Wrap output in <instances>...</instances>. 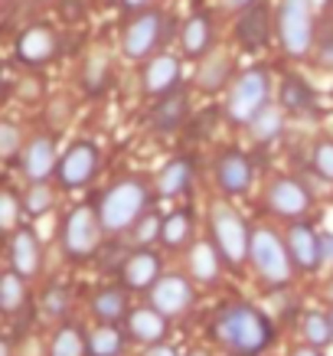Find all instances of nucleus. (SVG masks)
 <instances>
[{"mask_svg":"<svg viewBox=\"0 0 333 356\" xmlns=\"http://www.w3.org/2000/svg\"><path fill=\"white\" fill-rule=\"evenodd\" d=\"M213 337L232 356H258L268 350L275 340V327L265 314L252 307V304H226L216 314L213 321Z\"/></svg>","mask_w":333,"mask_h":356,"instance_id":"nucleus-1","label":"nucleus"},{"mask_svg":"<svg viewBox=\"0 0 333 356\" xmlns=\"http://www.w3.org/2000/svg\"><path fill=\"white\" fill-rule=\"evenodd\" d=\"M151 203V190L140 177H124L118 184H111L101 203H98V216L105 232H128L144 219V209Z\"/></svg>","mask_w":333,"mask_h":356,"instance_id":"nucleus-2","label":"nucleus"},{"mask_svg":"<svg viewBox=\"0 0 333 356\" xmlns=\"http://www.w3.org/2000/svg\"><path fill=\"white\" fill-rule=\"evenodd\" d=\"M268 95H271V82L268 72L261 65H252L242 76H236L232 88L226 98V118L232 124H252V121L268 108Z\"/></svg>","mask_w":333,"mask_h":356,"instance_id":"nucleus-3","label":"nucleus"},{"mask_svg":"<svg viewBox=\"0 0 333 356\" xmlns=\"http://www.w3.org/2000/svg\"><path fill=\"white\" fill-rule=\"evenodd\" d=\"M209 222H213V242L219 248L222 261L238 268L248 259V252H252V232H248V226L242 222V216H238L236 209L226 203L209 209Z\"/></svg>","mask_w":333,"mask_h":356,"instance_id":"nucleus-4","label":"nucleus"},{"mask_svg":"<svg viewBox=\"0 0 333 356\" xmlns=\"http://www.w3.org/2000/svg\"><path fill=\"white\" fill-rule=\"evenodd\" d=\"M101 216H98L92 206H76L63 222V248L72 261H88L101 248Z\"/></svg>","mask_w":333,"mask_h":356,"instance_id":"nucleus-5","label":"nucleus"},{"mask_svg":"<svg viewBox=\"0 0 333 356\" xmlns=\"http://www.w3.org/2000/svg\"><path fill=\"white\" fill-rule=\"evenodd\" d=\"M278 40L281 49L294 59H304L311 53L314 40V23H311V0H281L278 7Z\"/></svg>","mask_w":333,"mask_h":356,"instance_id":"nucleus-6","label":"nucleus"},{"mask_svg":"<svg viewBox=\"0 0 333 356\" xmlns=\"http://www.w3.org/2000/svg\"><path fill=\"white\" fill-rule=\"evenodd\" d=\"M248 261L255 265L258 278L265 284H288L291 281V261L288 248L271 229H252V252Z\"/></svg>","mask_w":333,"mask_h":356,"instance_id":"nucleus-7","label":"nucleus"},{"mask_svg":"<svg viewBox=\"0 0 333 356\" xmlns=\"http://www.w3.org/2000/svg\"><path fill=\"white\" fill-rule=\"evenodd\" d=\"M163 36V13L161 10H140L134 20L124 26V40H121V46H124V56L128 59H147V56L154 53V46L161 43Z\"/></svg>","mask_w":333,"mask_h":356,"instance_id":"nucleus-8","label":"nucleus"},{"mask_svg":"<svg viewBox=\"0 0 333 356\" xmlns=\"http://www.w3.org/2000/svg\"><path fill=\"white\" fill-rule=\"evenodd\" d=\"M196 304L193 281L183 275H163L151 291V307L163 314V317H180Z\"/></svg>","mask_w":333,"mask_h":356,"instance_id":"nucleus-9","label":"nucleus"},{"mask_svg":"<svg viewBox=\"0 0 333 356\" xmlns=\"http://www.w3.org/2000/svg\"><path fill=\"white\" fill-rule=\"evenodd\" d=\"M288 255L291 261L298 265V268L304 271H317L323 265V232H317V229L311 226V222H291L288 229Z\"/></svg>","mask_w":333,"mask_h":356,"instance_id":"nucleus-10","label":"nucleus"},{"mask_svg":"<svg viewBox=\"0 0 333 356\" xmlns=\"http://www.w3.org/2000/svg\"><path fill=\"white\" fill-rule=\"evenodd\" d=\"M59 184L63 186H86L98 173V147L92 140H76L59 161Z\"/></svg>","mask_w":333,"mask_h":356,"instance_id":"nucleus-11","label":"nucleus"},{"mask_svg":"<svg viewBox=\"0 0 333 356\" xmlns=\"http://www.w3.org/2000/svg\"><path fill=\"white\" fill-rule=\"evenodd\" d=\"M161 268H163V261L157 252L138 248V252H131L128 259L121 261V284L128 291H154V284L163 278Z\"/></svg>","mask_w":333,"mask_h":356,"instance_id":"nucleus-12","label":"nucleus"},{"mask_svg":"<svg viewBox=\"0 0 333 356\" xmlns=\"http://www.w3.org/2000/svg\"><path fill=\"white\" fill-rule=\"evenodd\" d=\"M56 53H59V40L49 26H26V30L17 36V46H13V56L17 63L23 65H46L53 63Z\"/></svg>","mask_w":333,"mask_h":356,"instance_id":"nucleus-13","label":"nucleus"},{"mask_svg":"<svg viewBox=\"0 0 333 356\" xmlns=\"http://www.w3.org/2000/svg\"><path fill=\"white\" fill-rule=\"evenodd\" d=\"M268 206H271V213L301 222V216H307V209H311V193H307L298 180L278 177V180H271V186H268Z\"/></svg>","mask_w":333,"mask_h":356,"instance_id":"nucleus-14","label":"nucleus"},{"mask_svg":"<svg viewBox=\"0 0 333 356\" xmlns=\"http://www.w3.org/2000/svg\"><path fill=\"white\" fill-rule=\"evenodd\" d=\"M236 40L242 49H261L271 40V10L265 0H255L245 13H238Z\"/></svg>","mask_w":333,"mask_h":356,"instance_id":"nucleus-15","label":"nucleus"},{"mask_svg":"<svg viewBox=\"0 0 333 356\" xmlns=\"http://www.w3.org/2000/svg\"><path fill=\"white\" fill-rule=\"evenodd\" d=\"M216 180L219 190L229 196H242L252 186V161L242 151H222L216 161Z\"/></svg>","mask_w":333,"mask_h":356,"instance_id":"nucleus-16","label":"nucleus"},{"mask_svg":"<svg viewBox=\"0 0 333 356\" xmlns=\"http://www.w3.org/2000/svg\"><path fill=\"white\" fill-rule=\"evenodd\" d=\"M10 268L23 278H33L43 268V245H40V236L33 229H17L10 236Z\"/></svg>","mask_w":333,"mask_h":356,"instance_id":"nucleus-17","label":"nucleus"},{"mask_svg":"<svg viewBox=\"0 0 333 356\" xmlns=\"http://www.w3.org/2000/svg\"><path fill=\"white\" fill-rule=\"evenodd\" d=\"M23 173L30 177L33 184H43L46 177H53V170H59V161H56V140L40 134L26 144L23 151Z\"/></svg>","mask_w":333,"mask_h":356,"instance_id":"nucleus-18","label":"nucleus"},{"mask_svg":"<svg viewBox=\"0 0 333 356\" xmlns=\"http://www.w3.org/2000/svg\"><path fill=\"white\" fill-rule=\"evenodd\" d=\"M177 86H180V63L167 53L154 56L144 69V92L154 98H167L177 92Z\"/></svg>","mask_w":333,"mask_h":356,"instance_id":"nucleus-19","label":"nucleus"},{"mask_svg":"<svg viewBox=\"0 0 333 356\" xmlns=\"http://www.w3.org/2000/svg\"><path fill=\"white\" fill-rule=\"evenodd\" d=\"M167 327H170V324H167V317H163L157 307H138V311H131L128 321H124V330H128L131 340L147 343V346L163 343Z\"/></svg>","mask_w":333,"mask_h":356,"instance_id":"nucleus-20","label":"nucleus"},{"mask_svg":"<svg viewBox=\"0 0 333 356\" xmlns=\"http://www.w3.org/2000/svg\"><path fill=\"white\" fill-rule=\"evenodd\" d=\"M190 98H186V92H173V95L167 98H157V105L151 108V128L154 131H177L186 121V115H190Z\"/></svg>","mask_w":333,"mask_h":356,"instance_id":"nucleus-21","label":"nucleus"},{"mask_svg":"<svg viewBox=\"0 0 333 356\" xmlns=\"http://www.w3.org/2000/svg\"><path fill=\"white\" fill-rule=\"evenodd\" d=\"M281 105L291 115H317V92H314L301 76H284L281 79Z\"/></svg>","mask_w":333,"mask_h":356,"instance_id":"nucleus-22","label":"nucleus"},{"mask_svg":"<svg viewBox=\"0 0 333 356\" xmlns=\"http://www.w3.org/2000/svg\"><path fill=\"white\" fill-rule=\"evenodd\" d=\"M209 43H213V17L209 13H193L190 20L183 23V33H180L183 53L190 59H200L209 49Z\"/></svg>","mask_w":333,"mask_h":356,"instance_id":"nucleus-23","label":"nucleus"},{"mask_svg":"<svg viewBox=\"0 0 333 356\" xmlns=\"http://www.w3.org/2000/svg\"><path fill=\"white\" fill-rule=\"evenodd\" d=\"M92 314H95L101 324H115L118 321H128V294L121 291V288H105V291H98L92 298Z\"/></svg>","mask_w":333,"mask_h":356,"instance_id":"nucleus-24","label":"nucleus"},{"mask_svg":"<svg viewBox=\"0 0 333 356\" xmlns=\"http://www.w3.org/2000/svg\"><path fill=\"white\" fill-rule=\"evenodd\" d=\"M190 184H193V161L190 157H173L157 177V190L163 196L183 193V190H190Z\"/></svg>","mask_w":333,"mask_h":356,"instance_id":"nucleus-25","label":"nucleus"},{"mask_svg":"<svg viewBox=\"0 0 333 356\" xmlns=\"http://www.w3.org/2000/svg\"><path fill=\"white\" fill-rule=\"evenodd\" d=\"M190 236H193V216H190V209H173L170 216L163 219L161 242L167 248H180L190 242Z\"/></svg>","mask_w":333,"mask_h":356,"instance_id":"nucleus-26","label":"nucleus"},{"mask_svg":"<svg viewBox=\"0 0 333 356\" xmlns=\"http://www.w3.org/2000/svg\"><path fill=\"white\" fill-rule=\"evenodd\" d=\"M219 248L216 242H196L193 252H190V268L200 281H216L219 278Z\"/></svg>","mask_w":333,"mask_h":356,"instance_id":"nucleus-27","label":"nucleus"},{"mask_svg":"<svg viewBox=\"0 0 333 356\" xmlns=\"http://www.w3.org/2000/svg\"><path fill=\"white\" fill-rule=\"evenodd\" d=\"M26 304V278L17 275L13 268L3 271V278H0V307L7 314H17Z\"/></svg>","mask_w":333,"mask_h":356,"instance_id":"nucleus-28","label":"nucleus"},{"mask_svg":"<svg viewBox=\"0 0 333 356\" xmlns=\"http://www.w3.org/2000/svg\"><path fill=\"white\" fill-rule=\"evenodd\" d=\"M124 350V337L115 324H101L88 337V356H121Z\"/></svg>","mask_w":333,"mask_h":356,"instance_id":"nucleus-29","label":"nucleus"},{"mask_svg":"<svg viewBox=\"0 0 333 356\" xmlns=\"http://www.w3.org/2000/svg\"><path fill=\"white\" fill-rule=\"evenodd\" d=\"M88 353V340L82 337V330L72 324H63L53 337L49 356H86Z\"/></svg>","mask_w":333,"mask_h":356,"instance_id":"nucleus-30","label":"nucleus"},{"mask_svg":"<svg viewBox=\"0 0 333 356\" xmlns=\"http://www.w3.org/2000/svg\"><path fill=\"white\" fill-rule=\"evenodd\" d=\"M82 82H86V92H101L108 82V53L105 49H92V56L86 59V72H82Z\"/></svg>","mask_w":333,"mask_h":356,"instance_id":"nucleus-31","label":"nucleus"},{"mask_svg":"<svg viewBox=\"0 0 333 356\" xmlns=\"http://www.w3.org/2000/svg\"><path fill=\"white\" fill-rule=\"evenodd\" d=\"M281 124H284V115H281L278 108H265L261 115H258L252 124H248V131H252V138L258 140V144H268V140H275L281 134Z\"/></svg>","mask_w":333,"mask_h":356,"instance_id":"nucleus-32","label":"nucleus"},{"mask_svg":"<svg viewBox=\"0 0 333 356\" xmlns=\"http://www.w3.org/2000/svg\"><path fill=\"white\" fill-rule=\"evenodd\" d=\"M229 79V59L222 53L213 56V59H206L203 65H200V76H196V82L203 88H222Z\"/></svg>","mask_w":333,"mask_h":356,"instance_id":"nucleus-33","label":"nucleus"},{"mask_svg":"<svg viewBox=\"0 0 333 356\" xmlns=\"http://www.w3.org/2000/svg\"><path fill=\"white\" fill-rule=\"evenodd\" d=\"M304 337H307V343L311 346H327L333 340V324L327 314H307L304 317Z\"/></svg>","mask_w":333,"mask_h":356,"instance_id":"nucleus-34","label":"nucleus"},{"mask_svg":"<svg viewBox=\"0 0 333 356\" xmlns=\"http://www.w3.org/2000/svg\"><path fill=\"white\" fill-rule=\"evenodd\" d=\"M311 167L320 180H330L333 184V138H323L314 144L311 151Z\"/></svg>","mask_w":333,"mask_h":356,"instance_id":"nucleus-35","label":"nucleus"},{"mask_svg":"<svg viewBox=\"0 0 333 356\" xmlns=\"http://www.w3.org/2000/svg\"><path fill=\"white\" fill-rule=\"evenodd\" d=\"M49 206H53V190L46 184H36L33 190H26V196H23V209H26L30 216H43Z\"/></svg>","mask_w":333,"mask_h":356,"instance_id":"nucleus-36","label":"nucleus"},{"mask_svg":"<svg viewBox=\"0 0 333 356\" xmlns=\"http://www.w3.org/2000/svg\"><path fill=\"white\" fill-rule=\"evenodd\" d=\"M17 219H20V203H17V196H13V190H3L0 193V226H3V232H17Z\"/></svg>","mask_w":333,"mask_h":356,"instance_id":"nucleus-37","label":"nucleus"},{"mask_svg":"<svg viewBox=\"0 0 333 356\" xmlns=\"http://www.w3.org/2000/svg\"><path fill=\"white\" fill-rule=\"evenodd\" d=\"M20 144H23L20 128H17L13 121H3V124H0V157H3V161H13L17 151H20Z\"/></svg>","mask_w":333,"mask_h":356,"instance_id":"nucleus-38","label":"nucleus"},{"mask_svg":"<svg viewBox=\"0 0 333 356\" xmlns=\"http://www.w3.org/2000/svg\"><path fill=\"white\" fill-rule=\"evenodd\" d=\"M317 63L323 65V69H333V20L323 23V30L317 33Z\"/></svg>","mask_w":333,"mask_h":356,"instance_id":"nucleus-39","label":"nucleus"},{"mask_svg":"<svg viewBox=\"0 0 333 356\" xmlns=\"http://www.w3.org/2000/svg\"><path fill=\"white\" fill-rule=\"evenodd\" d=\"M163 229V222L157 216H144L138 222V226L131 229L134 236H138V242H140V248H147V242H157V232Z\"/></svg>","mask_w":333,"mask_h":356,"instance_id":"nucleus-40","label":"nucleus"},{"mask_svg":"<svg viewBox=\"0 0 333 356\" xmlns=\"http://www.w3.org/2000/svg\"><path fill=\"white\" fill-rule=\"evenodd\" d=\"M65 304H69V298H65L63 288H49V291H46L43 307L53 314V317H63V314H65Z\"/></svg>","mask_w":333,"mask_h":356,"instance_id":"nucleus-41","label":"nucleus"},{"mask_svg":"<svg viewBox=\"0 0 333 356\" xmlns=\"http://www.w3.org/2000/svg\"><path fill=\"white\" fill-rule=\"evenodd\" d=\"M252 3H255V0H222V7H226V10H232V13H245Z\"/></svg>","mask_w":333,"mask_h":356,"instance_id":"nucleus-42","label":"nucleus"},{"mask_svg":"<svg viewBox=\"0 0 333 356\" xmlns=\"http://www.w3.org/2000/svg\"><path fill=\"white\" fill-rule=\"evenodd\" d=\"M144 356H180L173 346H167V343H157V346H147V353Z\"/></svg>","mask_w":333,"mask_h":356,"instance_id":"nucleus-43","label":"nucleus"},{"mask_svg":"<svg viewBox=\"0 0 333 356\" xmlns=\"http://www.w3.org/2000/svg\"><path fill=\"white\" fill-rule=\"evenodd\" d=\"M288 356H323L317 346H311V343H304V346H294Z\"/></svg>","mask_w":333,"mask_h":356,"instance_id":"nucleus-44","label":"nucleus"},{"mask_svg":"<svg viewBox=\"0 0 333 356\" xmlns=\"http://www.w3.org/2000/svg\"><path fill=\"white\" fill-rule=\"evenodd\" d=\"M323 255L333 259V236H327V232H323Z\"/></svg>","mask_w":333,"mask_h":356,"instance_id":"nucleus-45","label":"nucleus"},{"mask_svg":"<svg viewBox=\"0 0 333 356\" xmlns=\"http://www.w3.org/2000/svg\"><path fill=\"white\" fill-rule=\"evenodd\" d=\"M147 0H121V7H128V10H140Z\"/></svg>","mask_w":333,"mask_h":356,"instance_id":"nucleus-46","label":"nucleus"},{"mask_svg":"<svg viewBox=\"0 0 333 356\" xmlns=\"http://www.w3.org/2000/svg\"><path fill=\"white\" fill-rule=\"evenodd\" d=\"M327 317H330V324H333V311H330V314H327Z\"/></svg>","mask_w":333,"mask_h":356,"instance_id":"nucleus-47","label":"nucleus"}]
</instances>
